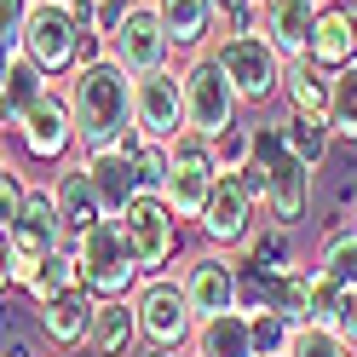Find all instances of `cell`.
<instances>
[{
  "label": "cell",
  "instance_id": "3957f363",
  "mask_svg": "<svg viewBox=\"0 0 357 357\" xmlns=\"http://www.w3.org/2000/svg\"><path fill=\"white\" fill-rule=\"evenodd\" d=\"M75 277L93 288L98 300H127L132 288H139L144 271H139V259H132L116 219H98V225L75 242Z\"/></svg>",
  "mask_w": 357,
  "mask_h": 357
},
{
  "label": "cell",
  "instance_id": "7bdbcfd3",
  "mask_svg": "<svg viewBox=\"0 0 357 357\" xmlns=\"http://www.w3.org/2000/svg\"><path fill=\"white\" fill-rule=\"evenodd\" d=\"M0 167H6V155H0Z\"/></svg>",
  "mask_w": 357,
  "mask_h": 357
},
{
  "label": "cell",
  "instance_id": "cb8c5ba5",
  "mask_svg": "<svg viewBox=\"0 0 357 357\" xmlns=\"http://www.w3.org/2000/svg\"><path fill=\"white\" fill-rule=\"evenodd\" d=\"M282 93H288V116H305V121L328 127V75L311 58H294L282 70Z\"/></svg>",
  "mask_w": 357,
  "mask_h": 357
},
{
  "label": "cell",
  "instance_id": "d590c367",
  "mask_svg": "<svg viewBox=\"0 0 357 357\" xmlns=\"http://www.w3.org/2000/svg\"><path fill=\"white\" fill-rule=\"evenodd\" d=\"M213 29L219 35H248L254 29V0H213Z\"/></svg>",
  "mask_w": 357,
  "mask_h": 357
},
{
  "label": "cell",
  "instance_id": "44dd1931",
  "mask_svg": "<svg viewBox=\"0 0 357 357\" xmlns=\"http://www.w3.org/2000/svg\"><path fill=\"white\" fill-rule=\"evenodd\" d=\"M47 190H52V202H58L63 231H70L75 242H81V236L104 219V213H98V196H93V178H86V167H81V162H75V167H63Z\"/></svg>",
  "mask_w": 357,
  "mask_h": 357
},
{
  "label": "cell",
  "instance_id": "603a6c76",
  "mask_svg": "<svg viewBox=\"0 0 357 357\" xmlns=\"http://www.w3.org/2000/svg\"><path fill=\"white\" fill-rule=\"evenodd\" d=\"M150 6L178 52H202V40L213 35V0H150Z\"/></svg>",
  "mask_w": 357,
  "mask_h": 357
},
{
  "label": "cell",
  "instance_id": "e575fe53",
  "mask_svg": "<svg viewBox=\"0 0 357 357\" xmlns=\"http://www.w3.org/2000/svg\"><path fill=\"white\" fill-rule=\"evenodd\" d=\"M24 202H29V185H24V173L0 167V231H12V225H17Z\"/></svg>",
  "mask_w": 357,
  "mask_h": 357
},
{
  "label": "cell",
  "instance_id": "5b68a950",
  "mask_svg": "<svg viewBox=\"0 0 357 357\" xmlns=\"http://www.w3.org/2000/svg\"><path fill=\"white\" fill-rule=\"evenodd\" d=\"M213 58H219V70H225V81L236 86L242 104H271V98L282 93L288 58H282L259 29H248V35H219Z\"/></svg>",
  "mask_w": 357,
  "mask_h": 357
},
{
  "label": "cell",
  "instance_id": "83f0119b",
  "mask_svg": "<svg viewBox=\"0 0 357 357\" xmlns=\"http://www.w3.org/2000/svg\"><path fill=\"white\" fill-rule=\"evenodd\" d=\"M328 139H334V132H328L323 121H305V116H288V121H282V144L294 150L311 173H317V167L328 162Z\"/></svg>",
  "mask_w": 357,
  "mask_h": 357
},
{
  "label": "cell",
  "instance_id": "4fadbf2b",
  "mask_svg": "<svg viewBox=\"0 0 357 357\" xmlns=\"http://www.w3.org/2000/svg\"><path fill=\"white\" fill-rule=\"evenodd\" d=\"M178 288H185V300L196 317H219V311H236V259L231 254H190L178 265Z\"/></svg>",
  "mask_w": 357,
  "mask_h": 357
},
{
  "label": "cell",
  "instance_id": "484cf974",
  "mask_svg": "<svg viewBox=\"0 0 357 357\" xmlns=\"http://www.w3.org/2000/svg\"><path fill=\"white\" fill-rule=\"evenodd\" d=\"M317 271L340 288H357V225H334L317 248Z\"/></svg>",
  "mask_w": 357,
  "mask_h": 357
},
{
  "label": "cell",
  "instance_id": "836d02e7",
  "mask_svg": "<svg viewBox=\"0 0 357 357\" xmlns=\"http://www.w3.org/2000/svg\"><path fill=\"white\" fill-rule=\"evenodd\" d=\"M288 334H294V323H288L282 311H254V351L259 357H282Z\"/></svg>",
  "mask_w": 357,
  "mask_h": 357
},
{
  "label": "cell",
  "instance_id": "f1b7e54d",
  "mask_svg": "<svg viewBox=\"0 0 357 357\" xmlns=\"http://www.w3.org/2000/svg\"><path fill=\"white\" fill-rule=\"evenodd\" d=\"M81 277H75V248H58L47 265L35 271V282H29V305H47V300H58L63 288H75Z\"/></svg>",
  "mask_w": 357,
  "mask_h": 357
},
{
  "label": "cell",
  "instance_id": "d6986e66",
  "mask_svg": "<svg viewBox=\"0 0 357 357\" xmlns=\"http://www.w3.org/2000/svg\"><path fill=\"white\" fill-rule=\"evenodd\" d=\"M190 357H259V351H254V317H248V311H219V317H196Z\"/></svg>",
  "mask_w": 357,
  "mask_h": 357
},
{
  "label": "cell",
  "instance_id": "30bf717a",
  "mask_svg": "<svg viewBox=\"0 0 357 357\" xmlns=\"http://www.w3.org/2000/svg\"><path fill=\"white\" fill-rule=\"evenodd\" d=\"M132 127H139V139H155L167 144L185 132V81L178 70H150V75H132Z\"/></svg>",
  "mask_w": 357,
  "mask_h": 357
},
{
  "label": "cell",
  "instance_id": "b9f144b4",
  "mask_svg": "<svg viewBox=\"0 0 357 357\" xmlns=\"http://www.w3.org/2000/svg\"><path fill=\"white\" fill-rule=\"evenodd\" d=\"M58 6H75V0H58Z\"/></svg>",
  "mask_w": 357,
  "mask_h": 357
},
{
  "label": "cell",
  "instance_id": "f35d334b",
  "mask_svg": "<svg viewBox=\"0 0 357 357\" xmlns=\"http://www.w3.org/2000/svg\"><path fill=\"white\" fill-rule=\"evenodd\" d=\"M0 357H35V340L29 334H6V340H0Z\"/></svg>",
  "mask_w": 357,
  "mask_h": 357
},
{
  "label": "cell",
  "instance_id": "ac0fdd59",
  "mask_svg": "<svg viewBox=\"0 0 357 357\" xmlns=\"http://www.w3.org/2000/svg\"><path fill=\"white\" fill-rule=\"evenodd\" d=\"M93 311H98V294L86 282L63 288L58 300L35 305V328L47 334L52 346H86V334H93Z\"/></svg>",
  "mask_w": 357,
  "mask_h": 357
},
{
  "label": "cell",
  "instance_id": "7a4b0ae2",
  "mask_svg": "<svg viewBox=\"0 0 357 357\" xmlns=\"http://www.w3.org/2000/svg\"><path fill=\"white\" fill-rule=\"evenodd\" d=\"M242 185H248L254 208H265V219L282 231H300L305 213H311V167L300 162L294 150L282 144V127H254V155L242 167Z\"/></svg>",
  "mask_w": 357,
  "mask_h": 357
},
{
  "label": "cell",
  "instance_id": "8992f818",
  "mask_svg": "<svg viewBox=\"0 0 357 357\" xmlns=\"http://www.w3.org/2000/svg\"><path fill=\"white\" fill-rule=\"evenodd\" d=\"M178 81H185V127L190 132L219 139L225 127L242 121V98H236V86L225 81V70H219L213 52H196L185 70H178Z\"/></svg>",
  "mask_w": 357,
  "mask_h": 357
},
{
  "label": "cell",
  "instance_id": "ab89813d",
  "mask_svg": "<svg viewBox=\"0 0 357 357\" xmlns=\"http://www.w3.org/2000/svg\"><path fill=\"white\" fill-rule=\"evenodd\" d=\"M12 52H17V47H0V93H6V70H12Z\"/></svg>",
  "mask_w": 357,
  "mask_h": 357
},
{
  "label": "cell",
  "instance_id": "2e32d148",
  "mask_svg": "<svg viewBox=\"0 0 357 357\" xmlns=\"http://www.w3.org/2000/svg\"><path fill=\"white\" fill-rule=\"evenodd\" d=\"M17 139L35 162H58V155L75 150V121H70V98L63 93H47L24 121H17Z\"/></svg>",
  "mask_w": 357,
  "mask_h": 357
},
{
  "label": "cell",
  "instance_id": "60d3db41",
  "mask_svg": "<svg viewBox=\"0 0 357 357\" xmlns=\"http://www.w3.org/2000/svg\"><path fill=\"white\" fill-rule=\"evenodd\" d=\"M132 357H178V351H162V346H144V351H132Z\"/></svg>",
  "mask_w": 357,
  "mask_h": 357
},
{
  "label": "cell",
  "instance_id": "ba28073f",
  "mask_svg": "<svg viewBox=\"0 0 357 357\" xmlns=\"http://www.w3.org/2000/svg\"><path fill=\"white\" fill-rule=\"evenodd\" d=\"M116 225H121V236H127V248H132V259H139L144 277H162L173 265V254H178V219H173V208L162 202V196H132Z\"/></svg>",
  "mask_w": 357,
  "mask_h": 357
},
{
  "label": "cell",
  "instance_id": "d6a6232c",
  "mask_svg": "<svg viewBox=\"0 0 357 357\" xmlns=\"http://www.w3.org/2000/svg\"><path fill=\"white\" fill-rule=\"evenodd\" d=\"M248 155H254V121H236V127H225L213 139V167L219 173H242Z\"/></svg>",
  "mask_w": 357,
  "mask_h": 357
},
{
  "label": "cell",
  "instance_id": "6da1fadb",
  "mask_svg": "<svg viewBox=\"0 0 357 357\" xmlns=\"http://www.w3.org/2000/svg\"><path fill=\"white\" fill-rule=\"evenodd\" d=\"M70 121H75V150L93 155V150H116L127 144L132 132V75L121 70L109 52L86 58L70 70Z\"/></svg>",
  "mask_w": 357,
  "mask_h": 357
},
{
  "label": "cell",
  "instance_id": "74e56055",
  "mask_svg": "<svg viewBox=\"0 0 357 357\" xmlns=\"http://www.w3.org/2000/svg\"><path fill=\"white\" fill-rule=\"evenodd\" d=\"M334 334L357 351V288H340V317H334Z\"/></svg>",
  "mask_w": 357,
  "mask_h": 357
},
{
  "label": "cell",
  "instance_id": "9c48e42d",
  "mask_svg": "<svg viewBox=\"0 0 357 357\" xmlns=\"http://www.w3.org/2000/svg\"><path fill=\"white\" fill-rule=\"evenodd\" d=\"M81 24H75V6H58V0H35L29 6V24H24V40H17V52L35 58L47 75L58 70H75L81 63Z\"/></svg>",
  "mask_w": 357,
  "mask_h": 357
},
{
  "label": "cell",
  "instance_id": "7c38bea8",
  "mask_svg": "<svg viewBox=\"0 0 357 357\" xmlns=\"http://www.w3.org/2000/svg\"><path fill=\"white\" fill-rule=\"evenodd\" d=\"M254 196L248 185H242V173H219V185L208 196V208H202V236H208V248L219 254H231V248H248V236H254Z\"/></svg>",
  "mask_w": 357,
  "mask_h": 357
},
{
  "label": "cell",
  "instance_id": "5bb4252c",
  "mask_svg": "<svg viewBox=\"0 0 357 357\" xmlns=\"http://www.w3.org/2000/svg\"><path fill=\"white\" fill-rule=\"evenodd\" d=\"M323 0H254V29L294 63L311 52V29H317Z\"/></svg>",
  "mask_w": 357,
  "mask_h": 357
},
{
  "label": "cell",
  "instance_id": "7402d4cb",
  "mask_svg": "<svg viewBox=\"0 0 357 357\" xmlns=\"http://www.w3.org/2000/svg\"><path fill=\"white\" fill-rule=\"evenodd\" d=\"M52 93V75L40 70L35 58H24V52H12V70H6V93H0V127H17L29 116V109Z\"/></svg>",
  "mask_w": 357,
  "mask_h": 357
},
{
  "label": "cell",
  "instance_id": "9a60e30c",
  "mask_svg": "<svg viewBox=\"0 0 357 357\" xmlns=\"http://www.w3.org/2000/svg\"><path fill=\"white\" fill-rule=\"evenodd\" d=\"M305 58L317 63L323 75L357 63V0H323L317 29H311V52H305Z\"/></svg>",
  "mask_w": 357,
  "mask_h": 357
},
{
  "label": "cell",
  "instance_id": "4dcf8cb0",
  "mask_svg": "<svg viewBox=\"0 0 357 357\" xmlns=\"http://www.w3.org/2000/svg\"><path fill=\"white\" fill-rule=\"evenodd\" d=\"M282 357H357L334 328H317V323H294V334H288V351Z\"/></svg>",
  "mask_w": 357,
  "mask_h": 357
},
{
  "label": "cell",
  "instance_id": "1f68e13d",
  "mask_svg": "<svg viewBox=\"0 0 357 357\" xmlns=\"http://www.w3.org/2000/svg\"><path fill=\"white\" fill-rule=\"evenodd\" d=\"M334 317H340V282H328L317 265H305V323L334 328Z\"/></svg>",
  "mask_w": 357,
  "mask_h": 357
},
{
  "label": "cell",
  "instance_id": "4316f807",
  "mask_svg": "<svg viewBox=\"0 0 357 357\" xmlns=\"http://www.w3.org/2000/svg\"><path fill=\"white\" fill-rule=\"evenodd\" d=\"M328 132L357 144V63L328 75Z\"/></svg>",
  "mask_w": 357,
  "mask_h": 357
},
{
  "label": "cell",
  "instance_id": "8fae6325",
  "mask_svg": "<svg viewBox=\"0 0 357 357\" xmlns=\"http://www.w3.org/2000/svg\"><path fill=\"white\" fill-rule=\"evenodd\" d=\"M104 52L116 58L127 75H150V70H162V63H167L173 40H167V29H162V17H155L150 0H127V12H121L116 35L104 40Z\"/></svg>",
  "mask_w": 357,
  "mask_h": 357
},
{
  "label": "cell",
  "instance_id": "e0dca14e",
  "mask_svg": "<svg viewBox=\"0 0 357 357\" xmlns=\"http://www.w3.org/2000/svg\"><path fill=\"white\" fill-rule=\"evenodd\" d=\"M81 167H86V178H93V196H98V213H104V219H121L132 196H144V190H139V173H132V150H127V144L81 155Z\"/></svg>",
  "mask_w": 357,
  "mask_h": 357
},
{
  "label": "cell",
  "instance_id": "52a82bcc",
  "mask_svg": "<svg viewBox=\"0 0 357 357\" xmlns=\"http://www.w3.org/2000/svg\"><path fill=\"white\" fill-rule=\"evenodd\" d=\"M127 300H132V311H139V340L144 346H162V351L190 346L196 311L185 300V288H178V277H139V288H132Z\"/></svg>",
  "mask_w": 357,
  "mask_h": 357
},
{
  "label": "cell",
  "instance_id": "d4e9b609",
  "mask_svg": "<svg viewBox=\"0 0 357 357\" xmlns=\"http://www.w3.org/2000/svg\"><path fill=\"white\" fill-rule=\"evenodd\" d=\"M248 271L265 277V282H277V277H288V271H300V259H294V231H282V225L254 231V236H248Z\"/></svg>",
  "mask_w": 357,
  "mask_h": 357
},
{
  "label": "cell",
  "instance_id": "ffe728a7",
  "mask_svg": "<svg viewBox=\"0 0 357 357\" xmlns=\"http://www.w3.org/2000/svg\"><path fill=\"white\" fill-rule=\"evenodd\" d=\"M86 351L93 357H132L139 351V311H132V300H98Z\"/></svg>",
  "mask_w": 357,
  "mask_h": 357
},
{
  "label": "cell",
  "instance_id": "f546056e",
  "mask_svg": "<svg viewBox=\"0 0 357 357\" xmlns=\"http://www.w3.org/2000/svg\"><path fill=\"white\" fill-rule=\"evenodd\" d=\"M127 150H132V173H139V190H144V196H162V185H167V144L139 139V132H132Z\"/></svg>",
  "mask_w": 357,
  "mask_h": 357
},
{
  "label": "cell",
  "instance_id": "277c9868",
  "mask_svg": "<svg viewBox=\"0 0 357 357\" xmlns=\"http://www.w3.org/2000/svg\"><path fill=\"white\" fill-rule=\"evenodd\" d=\"M219 185V167H213V139L202 132H178L167 139V185H162V202L173 208V219H202L208 196Z\"/></svg>",
  "mask_w": 357,
  "mask_h": 357
},
{
  "label": "cell",
  "instance_id": "8d00e7d4",
  "mask_svg": "<svg viewBox=\"0 0 357 357\" xmlns=\"http://www.w3.org/2000/svg\"><path fill=\"white\" fill-rule=\"evenodd\" d=\"M29 6H35V0H0V47H17V40H24Z\"/></svg>",
  "mask_w": 357,
  "mask_h": 357
}]
</instances>
